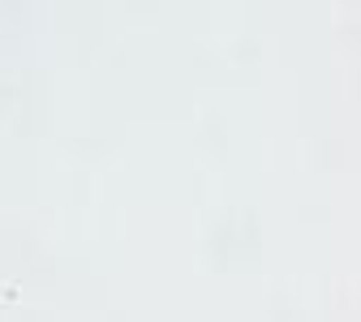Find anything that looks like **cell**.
Listing matches in <instances>:
<instances>
[]
</instances>
